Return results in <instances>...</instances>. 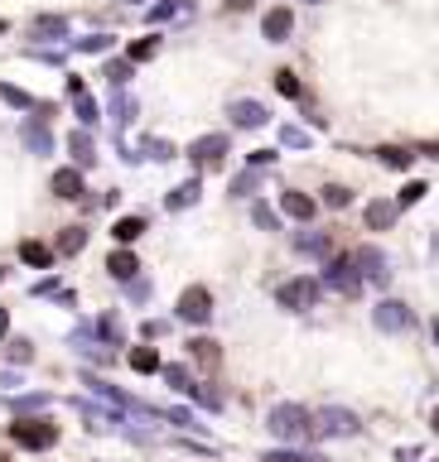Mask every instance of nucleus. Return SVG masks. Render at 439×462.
<instances>
[{"instance_id":"19","label":"nucleus","mask_w":439,"mask_h":462,"mask_svg":"<svg viewBox=\"0 0 439 462\" xmlns=\"http://www.w3.org/2000/svg\"><path fill=\"white\" fill-rule=\"evenodd\" d=\"M83 246H87V231H83V226H68V231L58 236V251H63V256H78Z\"/></svg>"},{"instance_id":"35","label":"nucleus","mask_w":439,"mask_h":462,"mask_svg":"<svg viewBox=\"0 0 439 462\" xmlns=\"http://www.w3.org/2000/svg\"><path fill=\"white\" fill-rule=\"evenodd\" d=\"M107 78H111V82H116V87H121V82L130 78V63H111V68H107Z\"/></svg>"},{"instance_id":"36","label":"nucleus","mask_w":439,"mask_h":462,"mask_svg":"<svg viewBox=\"0 0 439 462\" xmlns=\"http://www.w3.org/2000/svg\"><path fill=\"white\" fill-rule=\"evenodd\" d=\"M0 96H5V101H10V106H29V96L19 92V87H0Z\"/></svg>"},{"instance_id":"28","label":"nucleus","mask_w":439,"mask_h":462,"mask_svg":"<svg viewBox=\"0 0 439 462\" xmlns=\"http://www.w3.org/2000/svg\"><path fill=\"white\" fill-rule=\"evenodd\" d=\"M24 140H29V145H34L39 154L49 150V130H44V125H24Z\"/></svg>"},{"instance_id":"23","label":"nucleus","mask_w":439,"mask_h":462,"mask_svg":"<svg viewBox=\"0 0 439 462\" xmlns=\"http://www.w3.org/2000/svg\"><path fill=\"white\" fill-rule=\"evenodd\" d=\"M261 462H324V458H314V453H295V448H275V453H266Z\"/></svg>"},{"instance_id":"46","label":"nucleus","mask_w":439,"mask_h":462,"mask_svg":"<svg viewBox=\"0 0 439 462\" xmlns=\"http://www.w3.org/2000/svg\"><path fill=\"white\" fill-rule=\"evenodd\" d=\"M435 429H439V409H435Z\"/></svg>"},{"instance_id":"18","label":"nucleus","mask_w":439,"mask_h":462,"mask_svg":"<svg viewBox=\"0 0 439 462\" xmlns=\"http://www.w3.org/2000/svg\"><path fill=\"white\" fill-rule=\"evenodd\" d=\"M198 193H203L198 179H193V184H179L174 193H169V212H174V207H193V202H198Z\"/></svg>"},{"instance_id":"2","label":"nucleus","mask_w":439,"mask_h":462,"mask_svg":"<svg viewBox=\"0 0 439 462\" xmlns=\"http://www.w3.org/2000/svg\"><path fill=\"white\" fill-rule=\"evenodd\" d=\"M324 284H329L333 294H357V289H362V265H357V256H333L329 265H324Z\"/></svg>"},{"instance_id":"41","label":"nucleus","mask_w":439,"mask_h":462,"mask_svg":"<svg viewBox=\"0 0 439 462\" xmlns=\"http://www.w3.org/2000/svg\"><path fill=\"white\" fill-rule=\"evenodd\" d=\"M39 34H63V19H39Z\"/></svg>"},{"instance_id":"3","label":"nucleus","mask_w":439,"mask_h":462,"mask_svg":"<svg viewBox=\"0 0 439 462\" xmlns=\"http://www.w3.org/2000/svg\"><path fill=\"white\" fill-rule=\"evenodd\" d=\"M372 323H377L381 332H411V328H415V313H411L406 303L386 299V303H377V308H372Z\"/></svg>"},{"instance_id":"43","label":"nucleus","mask_w":439,"mask_h":462,"mask_svg":"<svg viewBox=\"0 0 439 462\" xmlns=\"http://www.w3.org/2000/svg\"><path fill=\"white\" fill-rule=\"evenodd\" d=\"M246 5H251V0H227V10H246Z\"/></svg>"},{"instance_id":"6","label":"nucleus","mask_w":439,"mask_h":462,"mask_svg":"<svg viewBox=\"0 0 439 462\" xmlns=\"http://www.w3.org/2000/svg\"><path fill=\"white\" fill-rule=\"evenodd\" d=\"M314 434L319 438H352L357 434V414L352 409H324L319 424H314Z\"/></svg>"},{"instance_id":"34","label":"nucleus","mask_w":439,"mask_h":462,"mask_svg":"<svg viewBox=\"0 0 439 462\" xmlns=\"http://www.w3.org/2000/svg\"><path fill=\"white\" fill-rule=\"evenodd\" d=\"M232 193H236V197H246V193H256V174L246 169V174H241V179L232 184Z\"/></svg>"},{"instance_id":"47","label":"nucleus","mask_w":439,"mask_h":462,"mask_svg":"<svg viewBox=\"0 0 439 462\" xmlns=\"http://www.w3.org/2000/svg\"><path fill=\"white\" fill-rule=\"evenodd\" d=\"M314 5H319V0H314Z\"/></svg>"},{"instance_id":"12","label":"nucleus","mask_w":439,"mask_h":462,"mask_svg":"<svg viewBox=\"0 0 439 462\" xmlns=\"http://www.w3.org/2000/svg\"><path fill=\"white\" fill-rule=\"evenodd\" d=\"M232 125H266V106L261 101H232Z\"/></svg>"},{"instance_id":"15","label":"nucleus","mask_w":439,"mask_h":462,"mask_svg":"<svg viewBox=\"0 0 439 462\" xmlns=\"http://www.w3.org/2000/svg\"><path fill=\"white\" fill-rule=\"evenodd\" d=\"M19 260L44 270V265H53V251H49V246H39V241H24V246H19Z\"/></svg>"},{"instance_id":"17","label":"nucleus","mask_w":439,"mask_h":462,"mask_svg":"<svg viewBox=\"0 0 439 462\" xmlns=\"http://www.w3.org/2000/svg\"><path fill=\"white\" fill-rule=\"evenodd\" d=\"M377 159H381L386 169H411V164H415V154H411V150H396V145L377 150Z\"/></svg>"},{"instance_id":"21","label":"nucleus","mask_w":439,"mask_h":462,"mask_svg":"<svg viewBox=\"0 0 439 462\" xmlns=\"http://www.w3.org/2000/svg\"><path fill=\"white\" fill-rule=\"evenodd\" d=\"M295 246H300L304 256H329V236H319V231H304Z\"/></svg>"},{"instance_id":"25","label":"nucleus","mask_w":439,"mask_h":462,"mask_svg":"<svg viewBox=\"0 0 439 462\" xmlns=\"http://www.w3.org/2000/svg\"><path fill=\"white\" fill-rule=\"evenodd\" d=\"M160 53V44L155 39H140V44H130V63H145V58H155Z\"/></svg>"},{"instance_id":"20","label":"nucleus","mask_w":439,"mask_h":462,"mask_svg":"<svg viewBox=\"0 0 439 462\" xmlns=\"http://www.w3.org/2000/svg\"><path fill=\"white\" fill-rule=\"evenodd\" d=\"M140 231H145V222H140V217H121V222L111 226V236H116V241H135Z\"/></svg>"},{"instance_id":"1","label":"nucleus","mask_w":439,"mask_h":462,"mask_svg":"<svg viewBox=\"0 0 439 462\" xmlns=\"http://www.w3.org/2000/svg\"><path fill=\"white\" fill-rule=\"evenodd\" d=\"M270 434L285 438V443H304V438H314V424L300 405H275L270 409Z\"/></svg>"},{"instance_id":"37","label":"nucleus","mask_w":439,"mask_h":462,"mask_svg":"<svg viewBox=\"0 0 439 462\" xmlns=\"http://www.w3.org/2000/svg\"><path fill=\"white\" fill-rule=\"evenodd\" d=\"M78 116H83V121H97V106H92V101H87V92L78 96Z\"/></svg>"},{"instance_id":"32","label":"nucleus","mask_w":439,"mask_h":462,"mask_svg":"<svg viewBox=\"0 0 439 462\" xmlns=\"http://www.w3.org/2000/svg\"><path fill=\"white\" fill-rule=\"evenodd\" d=\"M251 217H256V226H266V231H275V212H270V207H261V202H251Z\"/></svg>"},{"instance_id":"38","label":"nucleus","mask_w":439,"mask_h":462,"mask_svg":"<svg viewBox=\"0 0 439 462\" xmlns=\"http://www.w3.org/2000/svg\"><path fill=\"white\" fill-rule=\"evenodd\" d=\"M198 400H203V405H208V409H222V395H218V390H208V385H203V390H198Z\"/></svg>"},{"instance_id":"9","label":"nucleus","mask_w":439,"mask_h":462,"mask_svg":"<svg viewBox=\"0 0 439 462\" xmlns=\"http://www.w3.org/2000/svg\"><path fill=\"white\" fill-rule=\"evenodd\" d=\"M189 154H193V159H198L203 169H218V164H222V154H227V140H222V135H203V140H198V145H193Z\"/></svg>"},{"instance_id":"44","label":"nucleus","mask_w":439,"mask_h":462,"mask_svg":"<svg viewBox=\"0 0 439 462\" xmlns=\"http://www.w3.org/2000/svg\"><path fill=\"white\" fill-rule=\"evenodd\" d=\"M5 323H10V318H5V308H0V332H5Z\"/></svg>"},{"instance_id":"22","label":"nucleus","mask_w":439,"mask_h":462,"mask_svg":"<svg viewBox=\"0 0 439 462\" xmlns=\"http://www.w3.org/2000/svg\"><path fill=\"white\" fill-rule=\"evenodd\" d=\"M130 366H135V371H145V375H150V371H160V357H155L150 347H135V352H130Z\"/></svg>"},{"instance_id":"7","label":"nucleus","mask_w":439,"mask_h":462,"mask_svg":"<svg viewBox=\"0 0 439 462\" xmlns=\"http://www.w3.org/2000/svg\"><path fill=\"white\" fill-rule=\"evenodd\" d=\"M179 318H184V323H208V318H213V294H208L203 284L184 289V299H179Z\"/></svg>"},{"instance_id":"24","label":"nucleus","mask_w":439,"mask_h":462,"mask_svg":"<svg viewBox=\"0 0 439 462\" xmlns=\"http://www.w3.org/2000/svg\"><path fill=\"white\" fill-rule=\"evenodd\" d=\"M164 380H169L179 395H193V385H189V371H184V366H164Z\"/></svg>"},{"instance_id":"30","label":"nucleus","mask_w":439,"mask_h":462,"mask_svg":"<svg viewBox=\"0 0 439 462\" xmlns=\"http://www.w3.org/2000/svg\"><path fill=\"white\" fill-rule=\"evenodd\" d=\"M189 347H193V357H198V362H218V347H213L208 337H193Z\"/></svg>"},{"instance_id":"8","label":"nucleus","mask_w":439,"mask_h":462,"mask_svg":"<svg viewBox=\"0 0 439 462\" xmlns=\"http://www.w3.org/2000/svg\"><path fill=\"white\" fill-rule=\"evenodd\" d=\"M357 265H362V275L372 279V284H391V265H386V256H381L377 246H367V251L357 256Z\"/></svg>"},{"instance_id":"4","label":"nucleus","mask_w":439,"mask_h":462,"mask_svg":"<svg viewBox=\"0 0 439 462\" xmlns=\"http://www.w3.org/2000/svg\"><path fill=\"white\" fill-rule=\"evenodd\" d=\"M280 303L295 308V313L314 308V303H319V279H285V284H280Z\"/></svg>"},{"instance_id":"31","label":"nucleus","mask_w":439,"mask_h":462,"mask_svg":"<svg viewBox=\"0 0 439 462\" xmlns=\"http://www.w3.org/2000/svg\"><path fill=\"white\" fill-rule=\"evenodd\" d=\"M425 193H430V188H425V184H406V193L396 197V207H411V202H420Z\"/></svg>"},{"instance_id":"16","label":"nucleus","mask_w":439,"mask_h":462,"mask_svg":"<svg viewBox=\"0 0 439 462\" xmlns=\"http://www.w3.org/2000/svg\"><path fill=\"white\" fill-rule=\"evenodd\" d=\"M107 270H111L116 279H135V270H140V265H135V256H130V251H116V256L107 260Z\"/></svg>"},{"instance_id":"14","label":"nucleus","mask_w":439,"mask_h":462,"mask_svg":"<svg viewBox=\"0 0 439 462\" xmlns=\"http://www.w3.org/2000/svg\"><path fill=\"white\" fill-rule=\"evenodd\" d=\"M391 222H396V202H367V226L386 231Z\"/></svg>"},{"instance_id":"26","label":"nucleus","mask_w":439,"mask_h":462,"mask_svg":"<svg viewBox=\"0 0 439 462\" xmlns=\"http://www.w3.org/2000/svg\"><path fill=\"white\" fill-rule=\"evenodd\" d=\"M73 154H78V164H92V159H97V154H92V140H87L83 130L73 135Z\"/></svg>"},{"instance_id":"10","label":"nucleus","mask_w":439,"mask_h":462,"mask_svg":"<svg viewBox=\"0 0 439 462\" xmlns=\"http://www.w3.org/2000/svg\"><path fill=\"white\" fill-rule=\"evenodd\" d=\"M261 29H266V39H270V44H280V39H290L295 19H290V10H285V5H275V10L261 19Z\"/></svg>"},{"instance_id":"11","label":"nucleus","mask_w":439,"mask_h":462,"mask_svg":"<svg viewBox=\"0 0 439 462\" xmlns=\"http://www.w3.org/2000/svg\"><path fill=\"white\" fill-rule=\"evenodd\" d=\"M280 207H285V217H295V222H309V217H314V197H304V193H295V188L280 193Z\"/></svg>"},{"instance_id":"45","label":"nucleus","mask_w":439,"mask_h":462,"mask_svg":"<svg viewBox=\"0 0 439 462\" xmlns=\"http://www.w3.org/2000/svg\"><path fill=\"white\" fill-rule=\"evenodd\" d=\"M435 342H439V318H435Z\"/></svg>"},{"instance_id":"42","label":"nucleus","mask_w":439,"mask_h":462,"mask_svg":"<svg viewBox=\"0 0 439 462\" xmlns=\"http://www.w3.org/2000/svg\"><path fill=\"white\" fill-rule=\"evenodd\" d=\"M130 299H150V284L145 279H130Z\"/></svg>"},{"instance_id":"27","label":"nucleus","mask_w":439,"mask_h":462,"mask_svg":"<svg viewBox=\"0 0 439 462\" xmlns=\"http://www.w3.org/2000/svg\"><path fill=\"white\" fill-rule=\"evenodd\" d=\"M275 87H280V96H300V78L285 68V73H275Z\"/></svg>"},{"instance_id":"29","label":"nucleus","mask_w":439,"mask_h":462,"mask_svg":"<svg viewBox=\"0 0 439 462\" xmlns=\"http://www.w3.org/2000/svg\"><path fill=\"white\" fill-rule=\"evenodd\" d=\"M280 145H290V150H304V145H309V135H304V130H295V125H285V130H280Z\"/></svg>"},{"instance_id":"40","label":"nucleus","mask_w":439,"mask_h":462,"mask_svg":"<svg viewBox=\"0 0 439 462\" xmlns=\"http://www.w3.org/2000/svg\"><path fill=\"white\" fill-rule=\"evenodd\" d=\"M39 405H49L44 395H24V400H15V409H39Z\"/></svg>"},{"instance_id":"13","label":"nucleus","mask_w":439,"mask_h":462,"mask_svg":"<svg viewBox=\"0 0 439 462\" xmlns=\"http://www.w3.org/2000/svg\"><path fill=\"white\" fill-rule=\"evenodd\" d=\"M53 193L58 197H83V174L78 169H58L53 174Z\"/></svg>"},{"instance_id":"33","label":"nucleus","mask_w":439,"mask_h":462,"mask_svg":"<svg viewBox=\"0 0 439 462\" xmlns=\"http://www.w3.org/2000/svg\"><path fill=\"white\" fill-rule=\"evenodd\" d=\"M193 5H155V15L150 19H174V15H189Z\"/></svg>"},{"instance_id":"39","label":"nucleus","mask_w":439,"mask_h":462,"mask_svg":"<svg viewBox=\"0 0 439 462\" xmlns=\"http://www.w3.org/2000/svg\"><path fill=\"white\" fill-rule=\"evenodd\" d=\"M324 197H329V207H347V188H329Z\"/></svg>"},{"instance_id":"5","label":"nucleus","mask_w":439,"mask_h":462,"mask_svg":"<svg viewBox=\"0 0 439 462\" xmlns=\"http://www.w3.org/2000/svg\"><path fill=\"white\" fill-rule=\"evenodd\" d=\"M10 434H15V443H19V448H49V443L58 438V429H53L49 419H19Z\"/></svg>"}]
</instances>
